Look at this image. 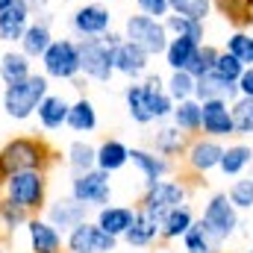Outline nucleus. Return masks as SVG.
<instances>
[{
	"mask_svg": "<svg viewBox=\"0 0 253 253\" xmlns=\"http://www.w3.org/2000/svg\"><path fill=\"white\" fill-rule=\"evenodd\" d=\"M56 162V150L42 135H18L0 147V186L18 171H47Z\"/></svg>",
	"mask_w": 253,
	"mask_h": 253,
	"instance_id": "nucleus-1",
	"label": "nucleus"
},
{
	"mask_svg": "<svg viewBox=\"0 0 253 253\" xmlns=\"http://www.w3.org/2000/svg\"><path fill=\"white\" fill-rule=\"evenodd\" d=\"M0 197L12 200L15 206L27 209L30 215H39L44 203L50 200V174L47 171H18L0 186Z\"/></svg>",
	"mask_w": 253,
	"mask_h": 253,
	"instance_id": "nucleus-2",
	"label": "nucleus"
},
{
	"mask_svg": "<svg viewBox=\"0 0 253 253\" xmlns=\"http://www.w3.org/2000/svg\"><path fill=\"white\" fill-rule=\"evenodd\" d=\"M47 91H50V80L44 74L33 71L30 77L18 80L12 85H3V112L12 121H30Z\"/></svg>",
	"mask_w": 253,
	"mask_h": 253,
	"instance_id": "nucleus-3",
	"label": "nucleus"
},
{
	"mask_svg": "<svg viewBox=\"0 0 253 253\" xmlns=\"http://www.w3.org/2000/svg\"><path fill=\"white\" fill-rule=\"evenodd\" d=\"M121 33H124L126 42L138 44L147 56L165 53V47H168V42H171L165 24H162L159 18H150V15H141V12H138V15H126Z\"/></svg>",
	"mask_w": 253,
	"mask_h": 253,
	"instance_id": "nucleus-4",
	"label": "nucleus"
},
{
	"mask_svg": "<svg viewBox=\"0 0 253 253\" xmlns=\"http://www.w3.org/2000/svg\"><path fill=\"white\" fill-rule=\"evenodd\" d=\"M39 62H42V74L47 80L71 83L74 77H80V47H77V39H53Z\"/></svg>",
	"mask_w": 253,
	"mask_h": 253,
	"instance_id": "nucleus-5",
	"label": "nucleus"
},
{
	"mask_svg": "<svg viewBox=\"0 0 253 253\" xmlns=\"http://www.w3.org/2000/svg\"><path fill=\"white\" fill-rule=\"evenodd\" d=\"M112 174L100 171V168H91V171H83V174H71V189L68 194L80 203H85L88 209H100L106 203H112Z\"/></svg>",
	"mask_w": 253,
	"mask_h": 253,
	"instance_id": "nucleus-6",
	"label": "nucleus"
},
{
	"mask_svg": "<svg viewBox=\"0 0 253 253\" xmlns=\"http://www.w3.org/2000/svg\"><path fill=\"white\" fill-rule=\"evenodd\" d=\"M77 47H80V74H83L85 80L109 83V80L115 77V68H112V47L103 44L100 36H94V39H80Z\"/></svg>",
	"mask_w": 253,
	"mask_h": 253,
	"instance_id": "nucleus-7",
	"label": "nucleus"
},
{
	"mask_svg": "<svg viewBox=\"0 0 253 253\" xmlns=\"http://www.w3.org/2000/svg\"><path fill=\"white\" fill-rule=\"evenodd\" d=\"M65 251L68 253H115L118 239L100 230L94 221H83L74 230L65 233Z\"/></svg>",
	"mask_w": 253,
	"mask_h": 253,
	"instance_id": "nucleus-8",
	"label": "nucleus"
},
{
	"mask_svg": "<svg viewBox=\"0 0 253 253\" xmlns=\"http://www.w3.org/2000/svg\"><path fill=\"white\" fill-rule=\"evenodd\" d=\"M186 200H189V189L183 183H177V180H159V183H153V186L144 189V197H141L138 209H144V212H150L156 218H165L168 209L183 206Z\"/></svg>",
	"mask_w": 253,
	"mask_h": 253,
	"instance_id": "nucleus-9",
	"label": "nucleus"
},
{
	"mask_svg": "<svg viewBox=\"0 0 253 253\" xmlns=\"http://www.w3.org/2000/svg\"><path fill=\"white\" fill-rule=\"evenodd\" d=\"M106 30H112V12L106 3L94 0V3H83L74 9L71 15V33L77 39H94L103 36Z\"/></svg>",
	"mask_w": 253,
	"mask_h": 253,
	"instance_id": "nucleus-10",
	"label": "nucleus"
},
{
	"mask_svg": "<svg viewBox=\"0 0 253 253\" xmlns=\"http://www.w3.org/2000/svg\"><path fill=\"white\" fill-rule=\"evenodd\" d=\"M203 224L209 227V233H212L218 242H224L227 236L236 233V227H239V212H236V206L230 203L227 194H212V197H209V203H206V209H203Z\"/></svg>",
	"mask_w": 253,
	"mask_h": 253,
	"instance_id": "nucleus-11",
	"label": "nucleus"
},
{
	"mask_svg": "<svg viewBox=\"0 0 253 253\" xmlns=\"http://www.w3.org/2000/svg\"><path fill=\"white\" fill-rule=\"evenodd\" d=\"M53 12L50 9H44V12H36L33 15V21H30V27L24 30V36H21V42H18V50L21 53H27L33 62L36 59H42V53L50 47V42H53Z\"/></svg>",
	"mask_w": 253,
	"mask_h": 253,
	"instance_id": "nucleus-12",
	"label": "nucleus"
},
{
	"mask_svg": "<svg viewBox=\"0 0 253 253\" xmlns=\"http://www.w3.org/2000/svg\"><path fill=\"white\" fill-rule=\"evenodd\" d=\"M88 206L85 203H80V200H74L71 194H59V197H53V200H47L44 203V218L59 230V233H68V230H74L77 224H83V221H88Z\"/></svg>",
	"mask_w": 253,
	"mask_h": 253,
	"instance_id": "nucleus-13",
	"label": "nucleus"
},
{
	"mask_svg": "<svg viewBox=\"0 0 253 253\" xmlns=\"http://www.w3.org/2000/svg\"><path fill=\"white\" fill-rule=\"evenodd\" d=\"M24 233H27V248H30V253H62V248H65V236L47 218L30 215Z\"/></svg>",
	"mask_w": 253,
	"mask_h": 253,
	"instance_id": "nucleus-14",
	"label": "nucleus"
},
{
	"mask_svg": "<svg viewBox=\"0 0 253 253\" xmlns=\"http://www.w3.org/2000/svg\"><path fill=\"white\" fill-rule=\"evenodd\" d=\"M129 162H132V168L141 174L144 189L153 186V183H159V180H165V177L174 171L171 159L162 156V153H156V150H150V147H129Z\"/></svg>",
	"mask_w": 253,
	"mask_h": 253,
	"instance_id": "nucleus-15",
	"label": "nucleus"
},
{
	"mask_svg": "<svg viewBox=\"0 0 253 253\" xmlns=\"http://www.w3.org/2000/svg\"><path fill=\"white\" fill-rule=\"evenodd\" d=\"M200 129H203L209 138L236 135V124H233V115H230V109H227V100L212 97V100H203V103H200Z\"/></svg>",
	"mask_w": 253,
	"mask_h": 253,
	"instance_id": "nucleus-16",
	"label": "nucleus"
},
{
	"mask_svg": "<svg viewBox=\"0 0 253 253\" xmlns=\"http://www.w3.org/2000/svg\"><path fill=\"white\" fill-rule=\"evenodd\" d=\"M147 65H150V56H147L138 44H132V42H126V39L118 47H112V68H115V74H121L126 80L144 77V74H147Z\"/></svg>",
	"mask_w": 253,
	"mask_h": 253,
	"instance_id": "nucleus-17",
	"label": "nucleus"
},
{
	"mask_svg": "<svg viewBox=\"0 0 253 253\" xmlns=\"http://www.w3.org/2000/svg\"><path fill=\"white\" fill-rule=\"evenodd\" d=\"M159 236H162V218H156L144 209H135V218H132V224L126 227V233L121 239H124L126 248L138 251V248H150Z\"/></svg>",
	"mask_w": 253,
	"mask_h": 253,
	"instance_id": "nucleus-18",
	"label": "nucleus"
},
{
	"mask_svg": "<svg viewBox=\"0 0 253 253\" xmlns=\"http://www.w3.org/2000/svg\"><path fill=\"white\" fill-rule=\"evenodd\" d=\"M141 88H144V100H147V112H150V118H153V121H165V118H171V112H174V100H171V94L165 91V80H162L159 74H144Z\"/></svg>",
	"mask_w": 253,
	"mask_h": 253,
	"instance_id": "nucleus-19",
	"label": "nucleus"
},
{
	"mask_svg": "<svg viewBox=\"0 0 253 253\" xmlns=\"http://www.w3.org/2000/svg\"><path fill=\"white\" fill-rule=\"evenodd\" d=\"M30 21H33L30 6L24 0H15L9 9L0 12V42L3 44H18L21 36H24V30L30 27Z\"/></svg>",
	"mask_w": 253,
	"mask_h": 253,
	"instance_id": "nucleus-20",
	"label": "nucleus"
},
{
	"mask_svg": "<svg viewBox=\"0 0 253 253\" xmlns=\"http://www.w3.org/2000/svg\"><path fill=\"white\" fill-rule=\"evenodd\" d=\"M221 156H224V147L215 138H197V141H191L186 147V162H189L191 171H197V174H206V171L218 168Z\"/></svg>",
	"mask_w": 253,
	"mask_h": 253,
	"instance_id": "nucleus-21",
	"label": "nucleus"
},
{
	"mask_svg": "<svg viewBox=\"0 0 253 253\" xmlns=\"http://www.w3.org/2000/svg\"><path fill=\"white\" fill-rule=\"evenodd\" d=\"M68 109H71V100H68V97L47 91L44 100H42L39 109H36L39 126H42L44 132H56V129H62L65 121H68Z\"/></svg>",
	"mask_w": 253,
	"mask_h": 253,
	"instance_id": "nucleus-22",
	"label": "nucleus"
},
{
	"mask_svg": "<svg viewBox=\"0 0 253 253\" xmlns=\"http://www.w3.org/2000/svg\"><path fill=\"white\" fill-rule=\"evenodd\" d=\"M97 215H94V224L100 227V230H106L109 236H115V239H121L126 233V227L132 224V218H135V209L132 206H112V203H106V206H100V209H94Z\"/></svg>",
	"mask_w": 253,
	"mask_h": 253,
	"instance_id": "nucleus-23",
	"label": "nucleus"
},
{
	"mask_svg": "<svg viewBox=\"0 0 253 253\" xmlns=\"http://www.w3.org/2000/svg\"><path fill=\"white\" fill-rule=\"evenodd\" d=\"M65 126L71 129V132H94L97 129V109H94V103L85 97V94H80L77 100H71V109H68V121Z\"/></svg>",
	"mask_w": 253,
	"mask_h": 253,
	"instance_id": "nucleus-24",
	"label": "nucleus"
},
{
	"mask_svg": "<svg viewBox=\"0 0 253 253\" xmlns=\"http://www.w3.org/2000/svg\"><path fill=\"white\" fill-rule=\"evenodd\" d=\"M30 74H33V59L27 53H21L18 47H9L0 53V83L3 85H12Z\"/></svg>",
	"mask_w": 253,
	"mask_h": 253,
	"instance_id": "nucleus-25",
	"label": "nucleus"
},
{
	"mask_svg": "<svg viewBox=\"0 0 253 253\" xmlns=\"http://www.w3.org/2000/svg\"><path fill=\"white\" fill-rule=\"evenodd\" d=\"M129 162V147H126L121 138H103L97 144V168L106 171V174H115L126 168Z\"/></svg>",
	"mask_w": 253,
	"mask_h": 253,
	"instance_id": "nucleus-26",
	"label": "nucleus"
},
{
	"mask_svg": "<svg viewBox=\"0 0 253 253\" xmlns=\"http://www.w3.org/2000/svg\"><path fill=\"white\" fill-rule=\"evenodd\" d=\"M65 165H68L71 174H83V171L97 168V147L88 144L85 138H74L65 147Z\"/></svg>",
	"mask_w": 253,
	"mask_h": 253,
	"instance_id": "nucleus-27",
	"label": "nucleus"
},
{
	"mask_svg": "<svg viewBox=\"0 0 253 253\" xmlns=\"http://www.w3.org/2000/svg\"><path fill=\"white\" fill-rule=\"evenodd\" d=\"M150 150L162 156H180L186 150V132L177 129L174 124H162L156 129V135H150Z\"/></svg>",
	"mask_w": 253,
	"mask_h": 253,
	"instance_id": "nucleus-28",
	"label": "nucleus"
},
{
	"mask_svg": "<svg viewBox=\"0 0 253 253\" xmlns=\"http://www.w3.org/2000/svg\"><path fill=\"white\" fill-rule=\"evenodd\" d=\"M191 224H194V212H191L189 203L168 209V212H165V218H162V239H165V242L183 239V236H186V230H189Z\"/></svg>",
	"mask_w": 253,
	"mask_h": 253,
	"instance_id": "nucleus-29",
	"label": "nucleus"
},
{
	"mask_svg": "<svg viewBox=\"0 0 253 253\" xmlns=\"http://www.w3.org/2000/svg\"><path fill=\"white\" fill-rule=\"evenodd\" d=\"M27 221H30V212L27 209H21V206H15L12 200H6V197H0V239H15L24 227H27Z\"/></svg>",
	"mask_w": 253,
	"mask_h": 253,
	"instance_id": "nucleus-30",
	"label": "nucleus"
},
{
	"mask_svg": "<svg viewBox=\"0 0 253 253\" xmlns=\"http://www.w3.org/2000/svg\"><path fill=\"white\" fill-rule=\"evenodd\" d=\"M197 47L200 44L194 39H189V36H171V42L165 47V62H168V68L171 71H186Z\"/></svg>",
	"mask_w": 253,
	"mask_h": 253,
	"instance_id": "nucleus-31",
	"label": "nucleus"
},
{
	"mask_svg": "<svg viewBox=\"0 0 253 253\" xmlns=\"http://www.w3.org/2000/svg\"><path fill=\"white\" fill-rule=\"evenodd\" d=\"M218 245H221V242L209 233V227L203 224V218L194 221L189 230H186V236H183V248H186V253H215Z\"/></svg>",
	"mask_w": 253,
	"mask_h": 253,
	"instance_id": "nucleus-32",
	"label": "nucleus"
},
{
	"mask_svg": "<svg viewBox=\"0 0 253 253\" xmlns=\"http://www.w3.org/2000/svg\"><path fill=\"white\" fill-rule=\"evenodd\" d=\"M124 103H126L129 118H132L135 124H141V126L153 124V118H150V112H147V100H144V88H141V83L129 80V85L124 88Z\"/></svg>",
	"mask_w": 253,
	"mask_h": 253,
	"instance_id": "nucleus-33",
	"label": "nucleus"
},
{
	"mask_svg": "<svg viewBox=\"0 0 253 253\" xmlns=\"http://www.w3.org/2000/svg\"><path fill=\"white\" fill-rule=\"evenodd\" d=\"M162 24H165L168 36H189V39H194L197 44H203V39H206L203 21H191V18H183V15L168 12V15L162 18Z\"/></svg>",
	"mask_w": 253,
	"mask_h": 253,
	"instance_id": "nucleus-34",
	"label": "nucleus"
},
{
	"mask_svg": "<svg viewBox=\"0 0 253 253\" xmlns=\"http://www.w3.org/2000/svg\"><path fill=\"white\" fill-rule=\"evenodd\" d=\"M171 118H174V126L183 129L186 135H189V132H197V129H200V100L189 97V100L174 103Z\"/></svg>",
	"mask_w": 253,
	"mask_h": 253,
	"instance_id": "nucleus-35",
	"label": "nucleus"
},
{
	"mask_svg": "<svg viewBox=\"0 0 253 253\" xmlns=\"http://www.w3.org/2000/svg\"><path fill=\"white\" fill-rule=\"evenodd\" d=\"M251 156H253L251 144H233V147H227V150H224V156H221L218 168H221L227 177H236V174H242V168L251 162Z\"/></svg>",
	"mask_w": 253,
	"mask_h": 253,
	"instance_id": "nucleus-36",
	"label": "nucleus"
},
{
	"mask_svg": "<svg viewBox=\"0 0 253 253\" xmlns=\"http://www.w3.org/2000/svg\"><path fill=\"white\" fill-rule=\"evenodd\" d=\"M171 12L174 15H183V18H191V21H206L215 0H168Z\"/></svg>",
	"mask_w": 253,
	"mask_h": 253,
	"instance_id": "nucleus-37",
	"label": "nucleus"
},
{
	"mask_svg": "<svg viewBox=\"0 0 253 253\" xmlns=\"http://www.w3.org/2000/svg\"><path fill=\"white\" fill-rule=\"evenodd\" d=\"M165 91L171 94L174 103L189 100V97H194V77H191L189 71H171V77L165 83Z\"/></svg>",
	"mask_w": 253,
	"mask_h": 253,
	"instance_id": "nucleus-38",
	"label": "nucleus"
},
{
	"mask_svg": "<svg viewBox=\"0 0 253 253\" xmlns=\"http://www.w3.org/2000/svg\"><path fill=\"white\" fill-rule=\"evenodd\" d=\"M230 115H233V124H236V135L253 132V97L239 94V100L230 106Z\"/></svg>",
	"mask_w": 253,
	"mask_h": 253,
	"instance_id": "nucleus-39",
	"label": "nucleus"
},
{
	"mask_svg": "<svg viewBox=\"0 0 253 253\" xmlns=\"http://www.w3.org/2000/svg\"><path fill=\"white\" fill-rule=\"evenodd\" d=\"M227 53H233L245 68L253 65V36L251 33H233L227 39Z\"/></svg>",
	"mask_w": 253,
	"mask_h": 253,
	"instance_id": "nucleus-40",
	"label": "nucleus"
},
{
	"mask_svg": "<svg viewBox=\"0 0 253 253\" xmlns=\"http://www.w3.org/2000/svg\"><path fill=\"white\" fill-rule=\"evenodd\" d=\"M242 71H245V65L239 62L233 53H218V59L212 65V71L209 74H215V77H221V80H227V83H239V77H242Z\"/></svg>",
	"mask_w": 253,
	"mask_h": 253,
	"instance_id": "nucleus-41",
	"label": "nucleus"
},
{
	"mask_svg": "<svg viewBox=\"0 0 253 253\" xmlns=\"http://www.w3.org/2000/svg\"><path fill=\"white\" fill-rule=\"evenodd\" d=\"M215 59H218V50H215L212 44H200V47L194 50V56H191V62H189L186 71L197 80V77H203V74H209V71H212Z\"/></svg>",
	"mask_w": 253,
	"mask_h": 253,
	"instance_id": "nucleus-42",
	"label": "nucleus"
},
{
	"mask_svg": "<svg viewBox=\"0 0 253 253\" xmlns=\"http://www.w3.org/2000/svg\"><path fill=\"white\" fill-rule=\"evenodd\" d=\"M230 203L236 206V209H251L253 206V180H236L233 186H230Z\"/></svg>",
	"mask_w": 253,
	"mask_h": 253,
	"instance_id": "nucleus-43",
	"label": "nucleus"
},
{
	"mask_svg": "<svg viewBox=\"0 0 253 253\" xmlns=\"http://www.w3.org/2000/svg\"><path fill=\"white\" fill-rule=\"evenodd\" d=\"M135 6H138L141 15H150V18H159V21L171 12L168 0H135Z\"/></svg>",
	"mask_w": 253,
	"mask_h": 253,
	"instance_id": "nucleus-44",
	"label": "nucleus"
},
{
	"mask_svg": "<svg viewBox=\"0 0 253 253\" xmlns=\"http://www.w3.org/2000/svg\"><path fill=\"white\" fill-rule=\"evenodd\" d=\"M239 94H245V97H253V65H248L245 71H242V77H239Z\"/></svg>",
	"mask_w": 253,
	"mask_h": 253,
	"instance_id": "nucleus-45",
	"label": "nucleus"
},
{
	"mask_svg": "<svg viewBox=\"0 0 253 253\" xmlns=\"http://www.w3.org/2000/svg\"><path fill=\"white\" fill-rule=\"evenodd\" d=\"M100 39H103V44H109V47H118V44L124 42V33H118V30H106Z\"/></svg>",
	"mask_w": 253,
	"mask_h": 253,
	"instance_id": "nucleus-46",
	"label": "nucleus"
},
{
	"mask_svg": "<svg viewBox=\"0 0 253 253\" xmlns=\"http://www.w3.org/2000/svg\"><path fill=\"white\" fill-rule=\"evenodd\" d=\"M24 3L30 6V12H33V15H36V12H44V9L50 6V0H24Z\"/></svg>",
	"mask_w": 253,
	"mask_h": 253,
	"instance_id": "nucleus-47",
	"label": "nucleus"
},
{
	"mask_svg": "<svg viewBox=\"0 0 253 253\" xmlns=\"http://www.w3.org/2000/svg\"><path fill=\"white\" fill-rule=\"evenodd\" d=\"M245 24H253V0H245Z\"/></svg>",
	"mask_w": 253,
	"mask_h": 253,
	"instance_id": "nucleus-48",
	"label": "nucleus"
},
{
	"mask_svg": "<svg viewBox=\"0 0 253 253\" xmlns=\"http://www.w3.org/2000/svg\"><path fill=\"white\" fill-rule=\"evenodd\" d=\"M0 253H12L9 251V245H6V239H0Z\"/></svg>",
	"mask_w": 253,
	"mask_h": 253,
	"instance_id": "nucleus-49",
	"label": "nucleus"
},
{
	"mask_svg": "<svg viewBox=\"0 0 253 253\" xmlns=\"http://www.w3.org/2000/svg\"><path fill=\"white\" fill-rule=\"evenodd\" d=\"M12 3H15V0H0V12H3V9H9Z\"/></svg>",
	"mask_w": 253,
	"mask_h": 253,
	"instance_id": "nucleus-50",
	"label": "nucleus"
},
{
	"mask_svg": "<svg viewBox=\"0 0 253 253\" xmlns=\"http://www.w3.org/2000/svg\"><path fill=\"white\" fill-rule=\"evenodd\" d=\"M248 253H253V251H248Z\"/></svg>",
	"mask_w": 253,
	"mask_h": 253,
	"instance_id": "nucleus-51",
	"label": "nucleus"
},
{
	"mask_svg": "<svg viewBox=\"0 0 253 253\" xmlns=\"http://www.w3.org/2000/svg\"><path fill=\"white\" fill-rule=\"evenodd\" d=\"M0 85H3V83H0Z\"/></svg>",
	"mask_w": 253,
	"mask_h": 253,
	"instance_id": "nucleus-52",
	"label": "nucleus"
}]
</instances>
